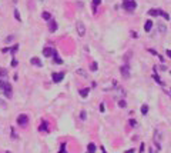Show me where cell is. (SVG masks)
<instances>
[{"label": "cell", "instance_id": "obj_11", "mask_svg": "<svg viewBox=\"0 0 171 153\" xmlns=\"http://www.w3.org/2000/svg\"><path fill=\"white\" fill-rule=\"evenodd\" d=\"M151 27H153V22H151V20H147L146 24H144V30H146V32H150Z\"/></svg>", "mask_w": 171, "mask_h": 153}, {"label": "cell", "instance_id": "obj_30", "mask_svg": "<svg viewBox=\"0 0 171 153\" xmlns=\"http://www.w3.org/2000/svg\"><path fill=\"white\" fill-rule=\"evenodd\" d=\"M13 39H14V37H13V36H9L7 39H6V43H9V42H11V40H13Z\"/></svg>", "mask_w": 171, "mask_h": 153}, {"label": "cell", "instance_id": "obj_28", "mask_svg": "<svg viewBox=\"0 0 171 153\" xmlns=\"http://www.w3.org/2000/svg\"><path fill=\"white\" fill-rule=\"evenodd\" d=\"M14 16H16V19H17V20H20V15H19L17 10H14Z\"/></svg>", "mask_w": 171, "mask_h": 153}, {"label": "cell", "instance_id": "obj_4", "mask_svg": "<svg viewBox=\"0 0 171 153\" xmlns=\"http://www.w3.org/2000/svg\"><path fill=\"white\" fill-rule=\"evenodd\" d=\"M120 72H121V76H123L124 79H128V77H130V66H128V65L121 66Z\"/></svg>", "mask_w": 171, "mask_h": 153}, {"label": "cell", "instance_id": "obj_34", "mask_svg": "<svg viewBox=\"0 0 171 153\" xmlns=\"http://www.w3.org/2000/svg\"><path fill=\"white\" fill-rule=\"evenodd\" d=\"M130 124L131 126H135V120H130Z\"/></svg>", "mask_w": 171, "mask_h": 153}, {"label": "cell", "instance_id": "obj_6", "mask_svg": "<svg viewBox=\"0 0 171 153\" xmlns=\"http://www.w3.org/2000/svg\"><path fill=\"white\" fill-rule=\"evenodd\" d=\"M77 33L80 34V36H84L86 34V27L81 22H77Z\"/></svg>", "mask_w": 171, "mask_h": 153}, {"label": "cell", "instance_id": "obj_27", "mask_svg": "<svg viewBox=\"0 0 171 153\" xmlns=\"http://www.w3.org/2000/svg\"><path fill=\"white\" fill-rule=\"evenodd\" d=\"M11 66H13V67H16V66H17V60H16V59H13V60H11Z\"/></svg>", "mask_w": 171, "mask_h": 153}, {"label": "cell", "instance_id": "obj_19", "mask_svg": "<svg viewBox=\"0 0 171 153\" xmlns=\"http://www.w3.org/2000/svg\"><path fill=\"white\" fill-rule=\"evenodd\" d=\"M141 113H143V114H147V113H148V106H147V105L141 106Z\"/></svg>", "mask_w": 171, "mask_h": 153}, {"label": "cell", "instance_id": "obj_29", "mask_svg": "<svg viewBox=\"0 0 171 153\" xmlns=\"http://www.w3.org/2000/svg\"><path fill=\"white\" fill-rule=\"evenodd\" d=\"M118 106H121V107H124V106H126V102H124V100H120V102H118Z\"/></svg>", "mask_w": 171, "mask_h": 153}, {"label": "cell", "instance_id": "obj_33", "mask_svg": "<svg viewBox=\"0 0 171 153\" xmlns=\"http://www.w3.org/2000/svg\"><path fill=\"white\" fill-rule=\"evenodd\" d=\"M80 116H81V119L84 120V119H86V112H81V114H80Z\"/></svg>", "mask_w": 171, "mask_h": 153}, {"label": "cell", "instance_id": "obj_8", "mask_svg": "<svg viewBox=\"0 0 171 153\" xmlns=\"http://www.w3.org/2000/svg\"><path fill=\"white\" fill-rule=\"evenodd\" d=\"M39 130H40V132H44V133H47V132H49V123H47V122H46V120L41 122Z\"/></svg>", "mask_w": 171, "mask_h": 153}, {"label": "cell", "instance_id": "obj_9", "mask_svg": "<svg viewBox=\"0 0 171 153\" xmlns=\"http://www.w3.org/2000/svg\"><path fill=\"white\" fill-rule=\"evenodd\" d=\"M53 53H54V50H53L51 47H46V49L43 50V55L46 56V57H50V56H53Z\"/></svg>", "mask_w": 171, "mask_h": 153}, {"label": "cell", "instance_id": "obj_21", "mask_svg": "<svg viewBox=\"0 0 171 153\" xmlns=\"http://www.w3.org/2000/svg\"><path fill=\"white\" fill-rule=\"evenodd\" d=\"M100 3H101V0H93V7H94V11H96V7H97Z\"/></svg>", "mask_w": 171, "mask_h": 153}, {"label": "cell", "instance_id": "obj_18", "mask_svg": "<svg viewBox=\"0 0 171 153\" xmlns=\"http://www.w3.org/2000/svg\"><path fill=\"white\" fill-rule=\"evenodd\" d=\"M41 16H43L44 20H50V19H51V16H50V13H49V11H43V15H41Z\"/></svg>", "mask_w": 171, "mask_h": 153}, {"label": "cell", "instance_id": "obj_25", "mask_svg": "<svg viewBox=\"0 0 171 153\" xmlns=\"http://www.w3.org/2000/svg\"><path fill=\"white\" fill-rule=\"evenodd\" d=\"M77 73H79V74H81V76H83V77H86V73H84V70H77Z\"/></svg>", "mask_w": 171, "mask_h": 153}, {"label": "cell", "instance_id": "obj_20", "mask_svg": "<svg viewBox=\"0 0 171 153\" xmlns=\"http://www.w3.org/2000/svg\"><path fill=\"white\" fill-rule=\"evenodd\" d=\"M153 79H154V80H156V82H157V83H158V84H163V82H161V79H160V77H158V74H157V73H156V74H154V76H153Z\"/></svg>", "mask_w": 171, "mask_h": 153}, {"label": "cell", "instance_id": "obj_15", "mask_svg": "<svg viewBox=\"0 0 171 153\" xmlns=\"http://www.w3.org/2000/svg\"><path fill=\"white\" fill-rule=\"evenodd\" d=\"M148 15H150V16H158V15H160V10H156V9H151V10L148 11Z\"/></svg>", "mask_w": 171, "mask_h": 153}, {"label": "cell", "instance_id": "obj_31", "mask_svg": "<svg viewBox=\"0 0 171 153\" xmlns=\"http://www.w3.org/2000/svg\"><path fill=\"white\" fill-rule=\"evenodd\" d=\"M144 149H146V147H144V143H143V145L140 146V153H143V152H144Z\"/></svg>", "mask_w": 171, "mask_h": 153}, {"label": "cell", "instance_id": "obj_32", "mask_svg": "<svg viewBox=\"0 0 171 153\" xmlns=\"http://www.w3.org/2000/svg\"><path fill=\"white\" fill-rule=\"evenodd\" d=\"M100 112H106V110H104V105H103V103L100 105Z\"/></svg>", "mask_w": 171, "mask_h": 153}, {"label": "cell", "instance_id": "obj_10", "mask_svg": "<svg viewBox=\"0 0 171 153\" xmlns=\"http://www.w3.org/2000/svg\"><path fill=\"white\" fill-rule=\"evenodd\" d=\"M30 63H32V65H34V66H39V67L41 66V60L39 57H33L32 60H30Z\"/></svg>", "mask_w": 171, "mask_h": 153}, {"label": "cell", "instance_id": "obj_2", "mask_svg": "<svg viewBox=\"0 0 171 153\" xmlns=\"http://www.w3.org/2000/svg\"><path fill=\"white\" fill-rule=\"evenodd\" d=\"M123 7L127 11H134L135 7H137V3H135L134 0H126L123 3Z\"/></svg>", "mask_w": 171, "mask_h": 153}, {"label": "cell", "instance_id": "obj_16", "mask_svg": "<svg viewBox=\"0 0 171 153\" xmlns=\"http://www.w3.org/2000/svg\"><path fill=\"white\" fill-rule=\"evenodd\" d=\"M87 95H88V89H81V90H80V96H81V97H87Z\"/></svg>", "mask_w": 171, "mask_h": 153}, {"label": "cell", "instance_id": "obj_35", "mask_svg": "<svg viewBox=\"0 0 171 153\" xmlns=\"http://www.w3.org/2000/svg\"><path fill=\"white\" fill-rule=\"evenodd\" d=\"M124 153H134V149H130V150H127V152H124Z\"/></svg>", "mask_w": 171, "mask_h": 153}, {"label": "cell", "instance_id": "obj_14", "mask_svg": "<svg viewBox=\"0 0 171 153\" xmlns=\"http://www.w3.org/2000/svg\"><path fill=\"white\" fill-rule=\"evenodd\" d=\"M158 29H160V33H163V34H164L165 32H167V27H165V26H164L163 23H158Z\"/></svg>", "mask_w": 171, "mask_h": 153}, {"label": "cell", "instance_id": "obj_36", "mask_svg": "<svg viewBox=\"0 0 171 153\" xmlns=\"http://www.w3.org/2000/svg\"><path fill=\"white\" fill-rule=\"evenodd\" d=\"M167 56H168V57L171 59V50H167Z\"/></svg>", "mask_w": 171, "mask_h": 153}, {"label": "cell", "instance_id": "obj_5", "mask_svg": "<svg viewBox=\"0 0 171 153\" xmlns=\"http://www.w3.org/2000/svg\"><path fill=\"white\" fill-rule=\"evenodd\" d=\"M51 79H53L54 83H60V82L64 79V73H53V74H51Z\"/></svg>", "mask_w": 171, "mask_h": 153}, {"label": "cell", "instance_id": "obj_12", "mask_svg": "<svg viewBox=\"0 0 171 153\" xmlns=\"http://www.w3.org/2000/svg\"><path fill=\"white\" fill-rule=\"evenodd\" d=\"M6 77H7V70L0 67V79H6Z\"/></svg>", "mask_w": 171, "mask_h": 153}, {"label": "cell", "instance_id": "obj_26", "mask_svg": "<svg viewBox=\"0 0 171 153\" xmlns=\"http://www.w3.org/2000/svg\"><path fill=\"white\" fill-rule=\"evenodd\" d=\"M58 153H67L66 152V145H61V150H60Z\"/></svg>", "mask_w": 171, "mask_h": 153}, {"label": "cell", "instance_id": "obj_13", "mask_svg": "<svg viewBox=\"0 0 171 153\" xmlns=\"http://www.w3.org/2000/svg\"><path fill=\"white\" fill-rule=\"evenodd\" d=\"M53 57H54V62L56 63H57V65H61V59H60V57H58V55H57V52H56L54 50V53H53Z\"/></svg>", "mask_w": 171, "mask_h": 153}, {"label": "cell", "instance_id": "obj_23", "mask_svg": "<svg viewBox=\"0 0 171 153\" xmlns=\"http://www.w3.org/2000/svg\"><path fill=\"white\" fill-rule=\"evenodd\" d=\"M160 15L163 16L164 19H167V20H168V19H170V16H168V13H165V11H161V10H160Z\"/></svg>", "mask_w": 171, "mask_h": 153}, {"label": "cell", "instance_id": "obj_7", "mask_svg": "<svg viewBox=\"0 0 171 153\" xmlns=\"http://www.w3.org/2000/svg\"><path fill=\"white\" fill-rule=\"evenodd\" d=\"M49 30H50L51 33H53V32H56V30H57V23H56L54 20H51V19H50V20H49Z\"/></svg>", "mask_w": 171, "mask_h": 153}, {"label": "cell", "instance_id": "obj_17", "mask_svg": "<svg viewBox=\"0 0 171 153\" xmlns=\"http://www.w3.org/2000/svg\"><path fill=\"white\" fill-rule=\"evenodd\" d=\"M96 152V145L94 143H90L88 145V153H94Z\"/></svg>", "mask_w": 171, "mask_h": 153}, {"label": "cell", "instance_id": "obj_24", "mask_svg": "<svg viewBox=\"0 0 171 153\" xmlns=\"http://www.w3.org/2000/svg\"><path fill=\"white\" fill-rule=\"evenodd\" d=\"M90 69L93 70V72H96L97 70V63H91V66H90Z\"/></svg>", "mask_w": 171, "mask_h": 153}, {"label": "cell", "instance_id": "obj_1", "mask_svg": "<svg viewBox=\"0 0 171 153\" xmlns=\"http://www.w3.org/2000/svg\"><path fill=\"white\" fill-rule=\"evenodd\" d=\"M0 92L6 97H11V84L4 79H0Z\"/></svg>", "mask_w": 171, "mask_h": 153}, {"label": "cell", "instance_id": "obj_3", "mask_svg": "<svg viewBox=\"0 0 171 153\" xmlns=\"http://www.w3.org/2000/svg\"><path fill=\"white\" fill-rule=\"evenodd\" d=\"M27 123H29V117H27V114H19V116H17V124H19V126L26 128Z\"/></svg>", "mask_w": 171, "mask_h": 153}, {"label": "cell", "instance_id": "obj_22", "mask_svg": "<svg viewBox=\"0 0 171 153\" xmlns=\"http://www.w3.org/2000/svg\"><path fill=\"white\" fill-rule=\"evenodd\" d=\"M17 49H19V44H14V46H13V47L10 49V52H11V55H14L16 52H17Z\"/></svg>", "mask_w": 171, "mask_h": 153}]
</instances>
